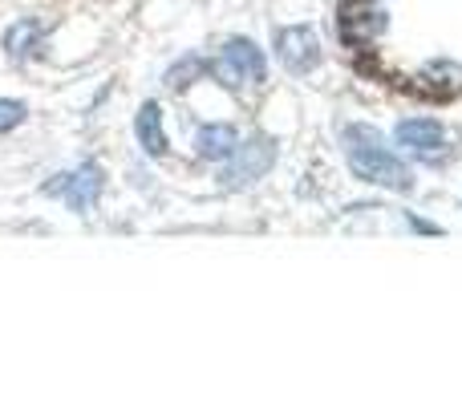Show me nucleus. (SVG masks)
<instances>
[{
	"label": "nucleus",
	"instance_id": "obj_1",
	"mask_svg": "<svg viewBox=\"0 0 462 405\" xmlns=\"http://www.w3.org/2000/svg\"><path fill=\"white\" fill-rule=\"evenodd\" d=\"M345 143V162H349V175L365 187H382L393 195H410L414 191V167L402 159L393 146H385V138L377 134L365 122H349L341 130Z\"/></svg>",
	"mask_w": 462,
	"mask_h": 405
},
{
	"label": "nucleus",
	"instance_id": "obj_2",
	"mask_svg": "<svg viewBox=\"0 0 462 405\" xmlns=\"http://www.w3.org/2000/svg\"><path fill=\"white\" fill-rule=\"evenodd\" d=\"M106 187H110L106 167H102V162H94V159H86V162H78V167L57 170L53 179H45V183H41V195L61 199L73 215H89L97 203H102Z\"/></svg>",
	"mask_w": 462,
	"mask_h": 405
},
{
	"label": "nucleus",
	"instance_id": "obj_3",
	"mask_svg": "<svg viewBox=\"0 0 462 405\" xmlns=\"http://www.w3.org/2000/svg\"><path fill=\"white\" fill-rule=\"evenodd\" d=\"M280 162V146L272 134H247L239 138L236 154L224 162V170H219V183H224V191H244V187H255L260 179L272 175V167Z\"/></svg>",
	"mask_w": 462,
	"mask_h": 405
},
{
	"label": "nucleus",
	"instance_id": "obj_4",
	"mask_svg": "<svg viewBox=\"0 0 462 405\" xmlns=\"http://www.w3.org/2000/svg\"><path fill=\"white\" fill-rule=\"evenodd\" d=\"M211 78L227 89L263 86L268 81V53L252 37H227L224 49L211 57Z\"/></svg>",
	"mask_w": 462,
	"mask_h": 405
},
{
	"label": "nucleus",
	"instance_id": "obj_5",
	"mask_svg": "<svg viewBox=\"0 0 462 405\" xmlns=\"http://www.w3.org/2000/svg\"><path fill=\"white\" fill-rule=\"evenodd\" d=\"M272 45H276V61L288 73H312L320 65V57H325L320 32L312 24H280L272 32Z\"/></svg>",
	"mask_w": 462,
	"mask_h": 405
},
{
	"label": "nucleus",
	"instance_id": "obj_6",
	"mask_svg": "<svg viewBox=\"0 0 462 405\" xmlns=\"http://www.w3.org/2000/svg\"><path fill=\"white\" fill-rule=\"evenodd\" d=\"M393 143H398L406 154H414V159L439 162L442 154H447V126H442L439 118H426V114L402 118L398 126H393Z\"/></svg>",
	"mask_w": 462,
	"mask_h": 405
},
{
	"label": "nucleus",
	"instance_id": "obj_7",
	"mask_svg": "<svg viewBox=\"0 0 462 405\" xmlns=\"http://www.w3.org/2000/svg\"><path fill=\"white\" fill-rule=\"evenodd\" d=\"M45 45H49V29L41 16H16L5 29V37H0V49H5V57L13 65L37 61V57L45 53Z\"/></svg>",
	"mask_w": 462,
	"mask_h": 405
},
{
	"label": "nucleus",
	"instance_id": "obj_8",
	"mask_svg": "<svg viewBox=\"0 0 462 405\" xmlns=\"http://www.w3.org/2000/svg\"><path fill=\"white\" fill-rule=\"evenodd\" d=\"M191 146H195V159L199 162L224 167L231 154H236V146H239V130L231 126V122H203V126L195 130Z\"/></svg>",
	"mask_w": 462,
	"mask_h": 405
},
{
	"label": "nucleus",
	"instance_id": "obj_9",
	"mask_svg": "<svg viewBox=\"0 0 462 405\" xmlns=\"http://www.w3.org/2000/svg\"><path fill=\"white\" fill-rule=\"evenodd\" d=\"M134 138L143 146L146 159H167L171 154V138H167V122H162V106L154 97H146L134 114Z\"/></svg>",
	"mask_w": 462,
	"mask_h": 405
},
{
	"label": "nucleus",
	"instance_id": "obj_10",
	"mask_svg": "<svg viewBox=\"0 0 462 405\" xmlns=\"http://www.w3.org/2000/svg\"><path fill=\"white\" fill-rule=\"evenodd\" d=\"M203 78H211V57L187 53V57H179L167 73H162V86L167 89H191L195 81H203Z\"/></svg>",
	"mask_w": 462,
	"mask_h": 405
},
{
	"label": "nucleus",
	"instance_id": "obj_11",
	"mask_svg": "<svg viewBox=\"0 0 462 405\" xmlns=\"http://www.w3.org/2000/svg\"><path fill=\"white\" fill-rule=\"evenodd\" d=\"M385 13L382 8H374V0H365V8L361 13H353L349 21H345V32H349L353 41H374V37H382L385 32Z\"/></svg>",
	"mask_w": 462,
	"mask_h": 405
},
{
	"label": "nucleus",
	"instance_id": "obj_12",
	"mask_svg": "<svg viewBox=\"0 0 462 405\" xmlns=\"http://www.w3.org/2000/svg\"><path fill=\"white\" fill-rule=\"evenodd\" d=\"M24 122H29V102H21V97H0V134H13Z\"/></svg>",
	"mask_w": 462,
	"mask_h": 405
}]
</instances>
